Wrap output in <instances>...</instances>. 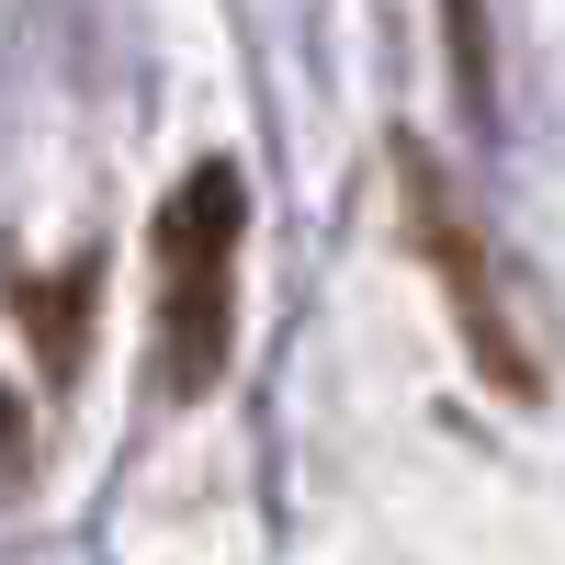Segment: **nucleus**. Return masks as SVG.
I'll list each match as a JSON object with an SVG mask.
<instances>
[{"label": "nucleus", "instance_id": "f257e3e1", "mask_svg": "<svg viewBox=\"0 0 565 565\" xmlns=\"http://www.w3.org/2000/svg\"><path fill=\"white\" fill-rule=\"evenodd\" d=\"M226 249H238V170H193L159 215V373L204 396L226 373Z\"/></svg>", "mask_w": 565, "mask_h": 565}]
</instances>
